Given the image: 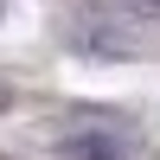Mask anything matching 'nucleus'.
<instances>
[{
    "mask_svg": "<svg viewBox=\"0 0 160 160\" xmlns=\"http://www.w3.org/2000/svg\"><path fill=\"white\" fill-rule=\"evenodd\" d=\"M58 148L77 154V160H122L128 154V135H115V128H64Z\"/></svg>",
    "mask_w": 160,
    "mask_h": 160,
    "instance_id": "f257e3e1",
    "label": "nucleus"
},
{
    "mask_svg": "<svg viewBox=\"0 0 160 160\" xmlns=\"http://www.w3.org/2000/svg\"><path fill=\"white\" fill-rule=\"evenodd\" d=\"M7 102H13V83H7V77H0V109H7Z\"/></svg>",
    "mask_w": 160,
    "mask_h": 160,
    "instance_id": "f03ea898",
    "label": "nucleus"
},
{
    "mask_svg": "<svg viewBox=\"0 0 160 160\" xmlns=\"http://www.w3.org/2000/svg\"><path fill=\"white\" fill-rule=\"evenodd\" d=\"M135 7H141V13H160V0H135Z\"/></svg>",
    "mask_w": 160,
    "mask_h": 160,
    "instance_id": "7ed1b4c3",
    "label": "nucleus"
}]
</instances>
